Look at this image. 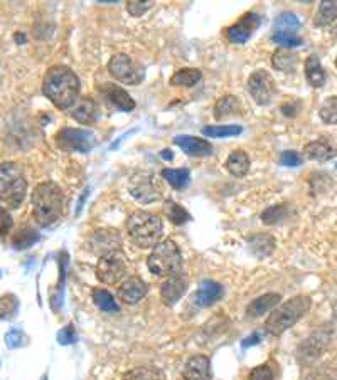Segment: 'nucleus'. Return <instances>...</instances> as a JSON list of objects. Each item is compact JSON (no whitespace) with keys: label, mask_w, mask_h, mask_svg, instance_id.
Segmentation results:
<instances>
[{"label":"nucleus","mask_w":337,"mask_h":380,"mask_svg":"<svg viewBox=\"0 0 337 380\" xmlns=\"http://www.w3.org/2000/svg\"><path fill=\"white\" fill-rule=\"evenodd\" d=\"M16 39H17V42H20V44H23V42L25 41V39H24V36H23V34H19V36H16Z\"/></svg>","instance_id":"52"},{"label":"nucleus","mask_w":337,"mask_h":380,"mask_svg":"<svg viewBox=\"0 0 337 380\" xmlns=\"http://www.w3.org/2000/svg\"><path fill=\"white\" fill-rule=\"evenodd\" d=\"M203 78V73L199 69L194 68H184L174 73V76L170 78V85L172 86H182V88H191V86L198 85Z\"/></svg>","instance_id":"29"},{"label":"nucleus","mask_w":337,"mask_h":380,"mask_svg":"<svg viewBox=\"0 0 337 380\" xmlns=\"http://www.w3.org/2000/svg\"><path fill=\"white\" fill-rule=\"evenodd\" d=\"M242 110V102L233 94H226L218 99L216 106H214V116H216L218 120H223V118H227L231 115H240Z\"/></svg>","instance_id":"25"},{"label":"nucleus","mask_w":337,"mask_h":380,"mask_svg":"<svg viewBox=\"0 0 337 380\" xmlns=\"http://www.w3.org/2000/svg\"><path fill=\"white\" fill-rule=\"evenodd\" d=\"M108 71L117 81L125 82V85H138L143 80V69L137 63H134L132 58L122 54V52H118L110 59Z\"/></svg>","instance_id":"10"},{"label":"nucleus","mask_w":337,"mask_h":380,"mask_svg":"<svg viewBox=\"0 0 337 380\" xmlns=\"http://www.w3.org/2000/svg\"><path fill=\"white\" fill-rule=\"evenodd\" d=\"M129 190L130 194H132V197L142 204H150L160 199V190L155 187L154 177L143 176V173L132 178Z\"/></svg>","instance_id":"12"},{"label":"nucleus","mask_w":337,"mask_h":380,"mask_svg":"<svg viewBox=\"0 0 337 380\" xmlns=\"http://www.w3.org/2000/svg\"><path fill=\"white\" fill-rule=\"evenodd\" d=\"M17 308H19V300L14 295H4L0 298V320H8L17 313Z\"/></svg>","instance_id":"37"},{"label":"nucleus","mask_w":337,"mask_h":380,"mask_svg":"<svg viewBox=\"0 0 337 380\" xmlns=\"http://www.w3.org/2000/svg\"><path fill=\"white\" fill-rule=\"evenodd\" d=\"M304 154L310 160L327 161L336 155V150L326 140H315V142H310L304 147Z\"/></svg>","instance_id":"23"},{"label":"nucleus","mask_w":337,"mask_h":380,"mask_svg":"<svg viewBox=\"0 0 337 380\" xmlns=\"http://www.w3.org/2000/svg\"><path fill=\"white\" fill-rule=\"evenodd\" d=\"M28 192V180L23 168L14 161L0 164V204L11 209L20 207Z\"/></svg>","instance_id":"4"},{"label":"nucleus","mask_w":337,"mask_h":380,"mask_svg":"<svg viewBox=\"0 0 337 380\" xmlns=\"http://www.w3.org/2000/svg\"><path fill=\"white\" fill-rule=\"evenodd\" d=\"M186 380H209L211 379V362L206 355H194L186 362L182 370Z\"/></svg>","instance_id":"15"},{"label":"nucleus","mask_w":337,"mask_h":380,"mask_svg":"<svg viewBox=\"0 0 337 380\" xmlns=\"http://www.w3.org/2000/svg\"><path fill=\"white\" fill-rule=\"evenodd\" d=\"M160 157L164 160H172V152H170V150H162L160 152Z\"/></svg>","instance_id":"51"},{"label":"nucleus","mask_w":337,"mask_h":380,"mask_svg":"<svg viewBox=\"0 0 337 380\" xmlns=\"http://www.w3.org/2000/svg\"><path fill=\"white\" fill-rule=\"evenodd\" d=\"M248 91L258 104L265 106V104H268L273 99L275 93H277V86H275V81L270 76V73L260 69V71H255L249 76Z\"/></svg>","instance_id":"11"},{"label":"nucleus","mask_w":337,"mask_h":380,"mask_svg":"<svg viewBox=\"0 0 337 380\" xmlns=\"http://www.w3.org/2000/svg\"><path fill=\"white\" fill-rule=\"evenodd\" d=\"M12 226H14V221H12L11 212L0 205V238H4V235L11 233Z\"/></svg>","instance_id":"45"},{"label":"nucleus","mask_w":337,"mask_h":380,"mask_svg":"<svg viewBox=\"0 0 337 380\" xmlns=\"http://www.w3.org/2000/svg\"><path fill=\"white\" fill-rule=\"evenodd\" d=\"M6 342L11 348H19V347H23V345H24L25 336L20 330H12V331H8V333H7Z\"/></svg>","instance_id":"47"},{"label":"nucleus","mask_w":337,"mask_h":380,"mask_svg":"<svg viewBox=\"0 0 337 380\" xmlns=\"http://www.w3.org/2000/svg\"><path fill=\"white\" fill-rule=\"evenodd\" d=\"M287 214V205H275V207H268L266 211L261 214V221L264 224L270 226V224H277L278 221H282Z\"/></svg>","instance_id":"42"},{"label":"nucleus","mask_w":337,"mask_h":380,"mask_svg":"<svg viewBox=\"0 0 337 380\" xmlns=\"http://www.w3.org/2000/svg\"><path fill=\"white\" fill-rule=\"evenodd\" d=\"M226 170L235 177L247 176L249 170V157L243 150H236L226 159Z\"/></svg>","instance_id":"27"},{"label":"nucleus","mask_w":337,"mask_h":380,"mask_svg":"<svg viewBox=\"0 0 337 380\" xmlns=\"http://www.w3.org/2000/svg\"><path fill=\"white\" fill-rule=\"evenodd\" d=\"M126 273V257L120 251L108 252L100 257L96 266V276L105 285H115L125 276Z\"/></svg>","instance_id":"9"},{"label":"nucleus","mask_w":337,"mask_h":380,"mask_svg":"<svg viewBox=\"0 0 337 380\" xmlns=\"http://www.w3.org/2000/svg\"><path fill=\"white\" fill-rule=\"evenodd\" d=\"M174 142H176V145L181 148L184 154L191 157H208L213 154V145L203 138L191 137V135H179Z\"/></svg>","instance_id":"16"},{"label":"nucleus","mask_w":337,"mask_h":380,"mask_svg":"<svg viewBox=\"0 0 337 380\" xmlns=\"http://www.w3.org/2000/svg\"><path fill=\"white\" fill-rule=\"evenodd\" d=\"M305 78L312 88H322L326 85V71L317 56H309L305 61Z\"/></svg>","instance_id":"24"},{"label":"nucleus","mask_w":337,"mask_h":380,"mask_svg":"<svg viewBox=\"0 0 337 380\" xmlns=\"http://www.w3.org/2000/svg\"><path fill=\"white\" fill-rule=\"evenodd\" d=\"M78 123L81 125H91L95 123L96 118H98V106H96L95 99H91L86 96V98H80L76 102V104L71 108V113H69Z\"/></svg>","instance_id":"20"},{"label":"nucleus","mask_w":337,"mask_h":380,"mask_svg":"<svg viewBox=\"0 0 337 380\" xmlns=\"http://www.w3.org/2000/svg\"><path fill=\"white\" fill-rule=\"evenodd\" d=\"M56 145L64 152H76V154H88L95 147V135L88 130L63 128L56 135Z\"/></svg>","instance_id":"8"},{"label":"nucleus","mask_w":337,"mask_h":380,"mask_svg":"<svg viewBox=\"0 0 337 380\" xmlns=\"http://www.w3.org/2000/svg\"><path fill=\"white\" fill-rule=\"evenodd\" d=\"M42 93L59 110L73 108L80 96V80L68 66H52L47 69L42 81Z\"/></svg>","instance_id":"1"},{"label":"nucleus","mask_w":337,"mask_h":380,"mask_svg":"<svg viewBox=\"0 0 337 380\" xmlns=\"http://www.w3.org/2000/svg\"><path fill=\"white\" fill-rule=\"evenodd\" d=\"M154 2H137V0H129L126 2V11H129L130 16L134 17H140L143 16L148 8H152Z\"/></svg>","instance_id":"43"},{"label":"nucleus","mask_w":337,"mask_h":380,"mask_svg":"<svg viewBox=\"0 0 337 380\" xmlns=\"http://www.w3.org/2000/svg\"><path fill=\"white\" fill-rule=\"evenodd\" d=\"M242 133L243 128L240 125H209L203 128V135L209 138H227Z\"/></svg>","instance_id":"30"},{"label":"nucleus","mask_w":337,"mask_h":380,"mask_svg":"<svg viewBox=\"0 0 337 380\" xmlns=\"http://www.w3.org/2000/svg\"><path fill=\"white\" fill-rule=\"evenodd\" d=\"M336 32H337V27H336Z\"/></svg>","instance_id":"53"},{"label":"nucleus","mask_w":337,"mask_h":380,"mask_svg":"<svg viewBox=\"0 0 337 380\" xmlns=\"http://www.w3.org/2000/svg\"><path fill=\"white\" fill-rule=\"evenodd\" d=\"M319 116H321L324 123L337 125V96H329L322 103L321 110H319Z\"/></svg>","instance_id":"36"},{"label":"nucleus","mask_w":337,"mask_h":380,"mask_svg":"<svg viewBox=\"0 0 337 380\" xmlns=\"http://www.w3.org/2000/svg\"><path fill=\"white\" fill-rule=\"evenodd\" d=\"M310 305H312V301H310L309 296H293L283 305H280L277 309H273L268 320L265 321V330L270 335H282L283 331L292 329L309 312Z\"/></svg>","instance_id":"5"},{"label":"nucleus","mask_w":337,"mask_h":380,"mask_svg":"<svg viewBox=\"0 0 337 380\" xmlns=\"http://www.w3.org/2000/svg\"><path fill=\"white\" fill-rule=\"evenodd\" d=\"M187 291V279L182 274H176V276H170L167 281L164 283L160 288V296L164 300L165 305L172 307L176 305L179 300L182 298L184 293Z\"/></svg>","instance_id":"18"},{"label":"nucleus","mask_w":337,"mask_h":380,"mask_svg":"<svg viewBox=\"0 0 337 380\" xmlns=\"http://www.w3.org/2000/svg\"><path fill=\"white\" fill-rule=\"evenodd\" d=\"M282 111L285 116H295L297 115V106H293V104H283L282 106Z\"/></svg>","instance_id":"50"},{"label":"nucleus","mask_w":337,"mask_h":380,"mask_svg":"<svg viewBox=\"0 0 337 380\" xmlns=\"http://www.w3.org/2000/svg\"><path fill=\"white\" fill-rule=\"evenodd\" d=\"M273 42H277V44L282 46V47H287V49H290V47L300 46L302 39L297 36L295 32H287V30H277V32L273 34Z\"/></svg>","instance_id":"40"},{"label":"nucleus","mask_w":337,"mask_h":380,"mask_svg":"<svg viewBox=\"0 0 337 380\" xmlns=\"http://www.w3.org/2000/svg\"><path fill=\"white\" fill-rule=\"evenodd\" d=\"M302 380H337V370L332 365H322L309 372Z\"/></svg>","instance_id":"41"},{"label":"nucleus","mask_w":337,"mask_h":380,"mask_svg":"<svg viewBox=\"0 0 337 380\" xmlns=\"http://www.w3.org/2000/svg\"><path fill=\"white\" fill-rule=\"evenodd\" d=\"M102 93L105 94V98L120 111L126 113L135 110V102L132 99V96L126 93L122 86L113 85V82H107V85L102 86Z\"/></svg>","instance_id":"17"},{"label":"nucleus","mask_w":337,"mask_h":380,"mask_svg":"<svg viewBox=\"0 0 337 380\" xmlns=\"http://www.w3.org/2000/svg\"><path fill=\"white\" fill-rule=\"evenodd\" d=\"M148 269L157 276H176L181 269L182 256L179 246L174 241H162L152 249L150 256L147 259Z\"/></svg>","instance_id":"6"},{"label":"nucleus","mask_w":337,"mask_h":380,"mask_svg":"<svg viewBox=\"0 0 337 380\" xmlns=\"http://www.w3.org/2000/svg\"><path fill=\"white\" fill-rule=\"evenodd\" d=\"M165 212H167L169 221L176 226H182L186 224L187 221H191V214L187 212L182 205L172 202V200L165 202Z\"/></svg>","instance_id":"34"},{"label":"nucleus","mask_w":337,"mask_h":380,"mask_svg":"<svg viewBox=\"0 0 337 380\" xmlns=\"http://www.w3.org/2000/svg\"><path fill=\"white\" fill-rule=\"evenodd\" d=\"M126 233L135 246L142 249L155 247L162 235V221L155 214L137 211L126 221Z\"/></svg>","instance_id":"3"},{"label":"nucleus","mask_w":337,"mask_h":380,"mask_svg":"<svg viewBox=\"0 0 337 380\" xmlns=\"http://www.w3.org/2000/svg\"><path fill=\"white\" fill-rule=\"evenodd\" d=\"M122 246V238L115 229H100L91 235L90 249L95 255L105 256L108 252L118 251Z\"/></svg>","instance_id":"13"},{"label":"nucleus","mask_w":337,"mask_h":380,"mask_svg":"<svg viewBox=\"0 0 337 380\" xmlns=\"http://www.w3.org/2000/svg\"><path fill=\"white\" fill-rule=\"evenodd\" d=\"M302 161H304V159H302V155L299 154V152L288 150L280 155V164L285 165V167H299Z\"/></svg>","instance_id":"46"},{"label":"nucleus","mask_w":337,"mask_h":380,"mask_svg":"<svg viewBox=\"0 0 337 380\" xmlns=\"http://www.w3.org/2000/svg\"><path fill=\"white\" fill-rule=\"evenodd\" d=\"M273 370L270 369V365H258L249 372L248 380H273Z\"/></svg>","instance_id":"44"},{"label":"nucleus","mask_w":337,"mask_h":380,"mask_svg":"<svg viewBox=\"0 0 337 380\" xmlns=\"http://www.w3.org/2000/svg\"><path fill=\"white\" fill-rule=\"evenodd\" d=\"M147 291L148 288L146 283H143V279L138 276H132L122 283L120 290H118V295H120V298L124 300L125 303L135 305L147 295Z\"/></svg>","instance_id":"19"},{"label":"nucleus","mask_w":337,"mask_h":380,"mask_svg":"<svg viewBox=\"0 0 337 380\" xmlns=\"http://www.w3.org/2000/svg\"><path fill=\"white\" fill-rule=\"evenodd\" d=\"M58 342L61 345H69V343L76 342V333H74V326L73 325L64 326V329L59 331V333H58Z\"/></svg>","instance_id":"48"},{"label":"nucleus","mask_w":337,"mask_h":380,"mask_svg":"<svg viewBox=\"0 0 337 380\" xmlns=\"http://www.w3.org/2000/svg\"><path fill=\"white\" fill-rule=\"evenodd\" d=\"M162 176H164L169 185L174 187L176 190L184 189L191 180V172L187 168H165L164 172H162Z\"/></svg>","instance_id":"31"},{"label":"nucleus","mask_w":337,"mask_h":380,"mask_svg":"<svg viewBox=\"0 0 337 380\" xmlns=\"http://www.w3.org/2000/svg\"><path fill=\"white\" fill-rule=\"evenodd\" d=\"M64 207V194L54 182H42L32 192V214L41 226H51L59 219Z\"/></svg>","instance_id":"2"},{"label":"nucleus","mask_w":337,"mask_h":380,"mask_svg":"<svg viewBox=\"0 0 337 380\" xmlns=\"http://www.w3.org/2000/svg\"><path fill=\"white\" fill-rule=\"evenodd\" d=\"M221 296H223V286L220 283L208 279V281L201 283L199 290L196 291V303H198L199 307H211V305L216 303Z\"/></svg>","instance_id":"21"},{"label":"nucleus","mask_w":337,"mask_h":380,"mask_svg":"<svg viewBox=\"0 0 337 380\" xmlns=\"http://www.w3.org/2000/svg\"><path fill=\"white\" fill-rule=\"evenodd\" d=\"M336 64H337V61H336Z\"/></svg>","instance_id":"54"},{"label":"nucleus","mask_w":337,"mask_h":380,"mask_svg":"<svg viewBox=\"0 0 337 380\" xmlns=\"http://www.w3.org/2000/svg\"><path fill=\"white\" fill-rule=\"evenodd\" d=\"M334 336V329L331 325H324L310 333L299 347V362L302 365H312L327 350Z\"/></svg>","instance_id":"7"},{"label":"nucleus","mask_w":337,"mask_h":380,"mask_svg":"<svg viewBox=\"0 0 337 380\" xmlns=\"http://www.w3.org/2000/svg\"><path fill=\"white\" fill-rule=\"evenodd\" d=\"M93 301L95 305L98 307L102 312L107 313H115L118 312V305L115 298L112 296V293H108L107 290H95L93 291Z\"/></svg>","instance_id":"33"},{"label":"nucleus","mask_w":337,"mask_h":380,"mask_svg":"<svg viewBox=\"0 0 337 380\" xmlns=\"http://www.w3.org/2000/svg\"><path fill=\"white\" fill-rule=\"evenodd\" d=\"M124 380H160V372L150 367H137L124 375Z\"/></svg>","instance_id":"38"},{"label":"nucleus","mask_w":337,"mask_h":380,"mask_svg":"<svg viewBox=\"0 0 337 380\" xmlns=\"http://www.w3.org/2000/svg\"><path fill=\"white\" fill-rule=\"evenodd\" d=\"M282 300V296L278 293H268V295L260 296V298L253 300L252 303L247 307V314L249 318H258L261 314L268 313L270 309H273Z\"/></svg>","instance_id":"22"},{"label":"nucleus","mask_w":337,"mask_h":380,"mask_svg":"<svg viewBox=\"0 0 337 380\" xmlns=\"http://www.w3.org/2000/svg\"><path fill=\"white\" fill-rule=\"evenodd\" d=\"M249 251L256 257H266L273 252L275 239L270 234H255L248 238Z\"/></svg>","instance_id":"26"},{"label":"nucleus","mask_w":337,"mask_h":380,"mask_svg":"<svg viewBox=\"0 0 337 380\" xmlns=\"http://www.w3.org/2000/svg\"><path fill=\"white\" fill-rule=\"evenodd\" d=\"M295 63L297 56L288 49H278L273 54V58H271V64H273V68L278 69V71H290V69L295 66Z\"/></svg>","instance_id":"32"},{"label":"nucleus","mask_w":337,"mask_h":380,"mask_svg":"<svg viewBox=\"0 0 337 380\" xmlns=\"http://www.w3.org/2000/svg\"><path fill=\"white\" fill-rule=\"evenodd\" d=\"M260 16L248 12L247 16L242 17V20H240L238 24L231 25V27L227 29V39H230L231 42H236V44H244V42L252 37V34L260 27Z\"/></svg>","instance_id":"14"},{"label":"nucleus","mask_w":337,"mask_h":380,"mask_svg":"<svg viewBox=\"0 0 337 380\" xmlns=\"http://www.w3.org/2000/svg\"><path fill=\"white\" fill-rule=\"evenodd\" d=\"M337 19V0H324L319 6L317 14H315L314 24L317 27H327Z\"/></svg>","instance_id":"28"},{"label":"nucleus","mask_w":337,"mask_h":380,"mask_svg":"<svg viewBox=\"0 0 337 380\" xmlns=\"http://www.w3.org/2000/svg\"><path fill=\"white\" fill-rule=\"evenodd\" d=\"M300 20L297 19L295 14H292V12H283V14H280L277 17V20H275V27L278 30H287V32H293V30L299 29Z\"/></svg>","instance_id":"39"},{"label":"nucleus","mask_w":337,"mask_h":380,"mask_svg":"<svg viewBox=\"0 0 337 380\" xmlns=\"http://www.w3.org/2000/svg\"><path fill=\"white\" fill-rule=\"evenodd\" d=\"M39 234L37 231L30 229V227H24V229H20L19 233L14 235V239H12V246L16 249H25L30 247L34 243H37Z\"/></svg>","instance_id":"35"},{"label":"nucleus","mask_w":337,"mask_h":380,"mask_svg":"<svg viewBox=\"0 0 337 380\" xmlns=\"http://www.w3.org/2000/svg\"><path fill=\"white\" fill-rule=\"evenodd\" d=\"M261 338H264V336H261V333H253L252 336H248L247 340H243V347H252V345L260 343Z\"/></svg>","instance_id":"49"}]
</instances>
